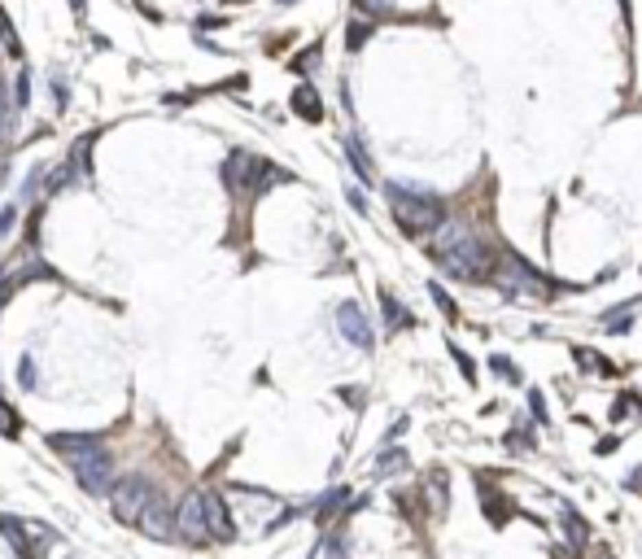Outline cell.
Returning a JSON list of instances; mask_svg holds the SVG:
<instances>
[{"instance_id":"6da1fadb","label":"cell","mask_w":642,"mask_h":559,"mask_svg":"<svg viewBox=\"0 0 642 559\" xmlns=\"http://www.w3.org/2000/svg\"><path fill=\"white\" fill-rule=\"evenodd\" d=\"M49 446L62 450V459L70 463V472L79 477V485L88 494H114V455L101 446V437L92 433H49Z\"/></svg>"},{"instance_id":"7a4b0ae2","label":"cell","mask_w":642,"mask_h":559,"mask_svg":"<svg viewBox=\"0 0 642 559\" xmlns=\"http://www.w3.org/2000/svg\"><path fill=\"white\" fill-rule=\"evenodd\" d=\"M385 197H389V210H394L398 228L407 232V236H433L437 228H442V219H446L442 206H437L433 197L411 193V188H402V184H389Z\"/></svg>"},{"instance_id":"3957f363","label":"cell","mask_w":642,"mask_h":559,"mask_svg":"<svg viewBox=\"0 0 642 559\" xmlns=\"http://www.w3.org/2000/svg\"><path fill=\"white\" fill-rule=\"evenodd\" d=\"M223 180H228L232 193H258V188H267V184H284L289 171L276 166V162H267V158H254V153L236 149V153H228V162H223Z\"/></svg>"},{"instance_id":"277c9868","label":"cell","mask_w":642,"mask_h":559,"mask_svg":"<svg viewBox=\"0 0 642 559\" xmlns=\"http://www.w3.org/2000/svg\"><path fill=\"white\" fill-rule=\"evenodd\" d=\"M455 280H485V276H494V249L481 241V236H463L459 245H450L442 258H437Z\"/></svg>"},{"instance_id":"5b68a950","label":"cell","mask_w":642,"mask_h":559,"mask_svg":"<svg viewBox=\"0 0 642 559\" xmlns=\"http://www.w3.org/2000/svg\"><path fill=\"white\" fill-rule=\"evenodd\" d=\"M494 276H498L494 284L507 297H529V302H546V297H551V284H546L538 271H533L525 258H516V254H507L503 263L494 267Z\"/></svg>"},{"instance_id":"8992f818","label":"cell","mask_w":642,"mask_h":559,"mask_svg":"<svg viewBox=\"0 0 642 559\" xmlns=\"http://www.w3.org/2000/svg\"><path fill=\"white\" fill-rule=\"evenodd\" d=\"M114 516L118 520H127V525H140L145 520V511L153 507V498H158V490L145 481V477H123L114 485Z\"/></svg>"},{"instance_id":"52a82bcc","label":"cell","mask_w":642,"mask_h":559,"mask_svg":"<svg viewBox=\"0 0 642 559\" xmlns=\"http://www.w3.org/2000/svg\"><path fill=\"white\" fill-rule=\"evenodd\" d=\"M175 533H180L184 542H210V525H206V494H188L184 503H180V511H175Z\"/></svg>"},{"instance_id":"ba28073f","label":"cell","mask_w":642,"mask_h":559,"mask_svg":"<svg viewBox=\"0 0 642 559\" xmlns=\"http://www.w3.org/2000/svg\"><path fill=\"white\" fill-rule=\"evenodd\" d=\"M337 328H341V337H346L350 346H359V350H372L376 346V332H372V324H367V315H363L359 302H341L337 306Z\"/></svg>"},{"instance_id":"9c48e42d","label":"cell","mask_w":642,"mask_h":559,"mask_svg":"<svg viewBox=\"0 0 642 559\" xmlns=\"http://www.w3.org/2000/svg\"><path fill=\"white\" fill-rule=\"evenodd\" d=\"M206 494V525H210V542H232L236 538V525L228 516V503H223L214 490H201Z\"/></svg>"},{"instance_id":"30bf717a","label":"cell","mask_w":642,"mask_h":559,"mask_svg":"<svg viewBox=\"0 0 642 559\" xmlns=\"http://www.w3.org/2000/svg\"><path fill=\"white\" fill-rule=\"evenodd\" d=\"M140 525H145L149 538H171V533H175V511L162 503V494L153 498V507L145 511V520H140Z\"/></svg>"},{"instance_id":"8fae6325","label":"cell","mask_w":642,"mask_h":559,"mask_svg":"<svg viewBox=\"0 0 642 559\" xmlns=\"http://www.w3.org/2000/svg\"><path fill=\"white\" fill-rule=\"evenodd\" d=\"M560 525H564V538H568V546L573 551H586V542H590V525L581 520V511L577 507H560Z\"/></svg>"},{"instance_id":"7c38bea8","label":"cell","mask_w":642,"mask_h":559,"mask_svg":"<svg viewBox=\"0 0 642 559\" xmlns=\"http://www.w3.org/2000/svg\"><path fill=\"white\" fill-rule=\"evenodd\" d=\"M0 533H5V538L14 542V551H18L22 559H40V551H35V542H31V533H27V525H22V520H14V516H0Z\"/></svg>"},{"instance_id":"4fadbf2b","label":"cell","mask_w":642,"mask_h":559,"mask_svg":"<svg viewBox=\"0 0 642 559\" xmlns=\"http://www.w3.org/2000/svg\"><path fill=\"white\" fill-rule=\"evenodd\" d=\"M293 114H297V118H306V123H319V118H324V105H319V92L311 88V83H302V88L293 92Z\"/></svg>"},{"instance_id":"5bb4252c","label":"cell","mask_w":642,"mask_h":559,"mask_svg":"<svg viewBox=\"0 0 642 559\" xmlns=\"http://www.w3.org/2000/svg\"><path fill=\"white\" fill-rule=\"evenodd\" d=\"M380 306H385V328H389V332H402V328H411V324H415V319L407 315V306H402L389 289L380 293Z\"/></svg>"},{"instance_id":"9a60e30c","label":"cell","mask_w":642,"mask_h":559,"mask_svg":"<svg viewBox=\"0 0 642 559\" xmlns=\"http://www.w3.org/2000/svg\"><path fill=\"white\" fill-rule=\"evenodd\" d=\"M481 507H485V520H490L494 529H498V525H507V516L516 511V507L507 503V494H498V498H494V490H481Z\"/></svg>"},{"instance_id":"2e32d148","label":"cell","mask_w":642,"mask_h":559,"mask_svg":"<svg viewBox=\"0 0 642 559\" xmlns=\"http://www.w3.org/2000/svg\"><path fill=\"white\" fill-rule=\"evenodd\" d=\"M346 158H350L354 171H359V180H363V184H372V180H376V171H372V162H367V153H363V140H359V136H346Z\"/></svg>"},{"instance_id":"e0dca14e","label":"cell","mask_w":642,"mask_h":559,"mask_svg":"<svg viewBox=\"0 0 642 559\" xmlns=\"http://www.w3.org/2000/svg\"><path fill=\"white\" fill-rule=\"evenodd\" d=\"M428 297H433V302H437V311L446 315V324H459V306H455V297H450L437 280H428Z\"/></svg>"},{"instance_id":"ac0fdd59","label":"cell","mask_w":642,"mask_h":559,"mask_svg":"<svg viewBox=\"0 0 642 559\" xmlns=\"http://www.w3.org/2000/svg\"><path fill=\"white\" fill-rule=\"evenodd\" d=\"M0 49H5L9 57H22V40H18V31H14V18L5 14V5H0Z\"/></svg>"},{"instance_id":"d6986e66","label":"cell","mask_w":642,"mask_h":559,"mask_svg":"<svg viewBox=\"0 0 642 559\" xmlns=\"http://www.w3.org/2000/svg\"><path fill=\"white\" fill-rule=\"evenodd\" d=\"M346 498H350V490H346V485H341V490H328V498L315 507V520H319V525H328V520H332V511H337L341 503H346Z\"/></svg>"},{"instance_id":"ffe728a7","label":"cell","mask_w":642,"mask_h":559,"mask_svg":"<svg viewBox=\"0 0 642 559\" xmlns=\"http://www.w3.org/2000/svg\"><path fill=\"white\" fill-rule=\"evenodd\" d=\"M18 385L22 389H40V367H35V354H22V359H18Z\"/></svg>"},{"instance_id":"44dd1931","label":"cell","mask_w":642,"mask_h":559,"mask_svg":"<svg viewBox=\"0 0 642 559\" xmlns=\"http://www.w3.org/2000/svg\"><path fill=\"white\" fill-rule=\"evenodd\" d=\"M407 468V450H385V459L376 463V477H389V472H402Z\"/></svg>"},{"instance_id":"7402d4cb","label":"cell","mask_w":642,"mask_h":559,"mask_svg":"<svg viewBox=\"0 0 642 559\" xmlns=\"http://www.w3.org/2000/svg\"><path fill=\"white\" fill-rule=\"evenodd\" d=\"M573 359H577V367H586V372H603V376H612V363H608V359H594L590 350H573Z\"/></svg>"},{"instance_id":"603a6c76","label":"cell","mask_w":642,"mask_h":559,"mask_svg":"<svg viewBox=\"0 0 642 559\" xmlns=\"http://www.w3.org/2000/svg\"><path fill=\"white\" fill-rule=\"evenodd\" d=\"M0 433H5V437H18V433H22V424H18L14 407H5V402H0Z\"/></svg>"},{"instance_id":"cb8c5ba5","label":"cell","mask_w":642,"mask_h":559,"mask_svg":"<svg viewBox=\"0 0 642 559\" xmlns=\"http://www.w3.org/2000/svg\"><path fill=\"white\" fill-rule=\"evenodd\" d=\"M634 407L642 411V402H638L634 394H621V398H616V407H612V420H616V424H621V420H625V415H629V411H634Z\"/></svg>"},{"instance_id":"d4e9b609","label":"cell","mask_w":642,"mask_h":559,"mask_svg":"<svg viewBox=\"0 0 642 559\" xmlns=\"http://www.w3.org/2000/svg\"><path fill=\"white\" fill-rule=\"evenodd\" d=\"M367 35H372V22H350V40L346 44H350V49H363Z\"/></svg>"},{"instance_id":"484cf974","label":"cell","mask_w":642,"mask_h":559,"mask_svg":"<svg viewBox=\"0 0 642 559\" xmlns=\"http://www.w3.org/2000/svg\"><path fill=\"white\" fill-rule=\"evenodd\" d=\"M507 450H516V455L520 450H533V437L525 433V428H516V433H507Z\"/></svg>"},{"instance_id":"4316f807","label":"cell","mask_w":642,"mask_h":559,"mask_svg":"<svg viewBox=\"0 0 642 559\" xmlns=\"http://www.w3.org/2000/svg\"><path fill=\"white\" fill-rule=\"evenodd\" d=\"M529 411H533V424H551V420H546V402H542L538 389L529 394Z\"/></svg>"},{"instance_id":"83f0119b","label":"cell","mask_w":642,"mask_h":559,"mask_svg":"<svg viewBox=\"0 0 642 559\" xmlns=\"http://www.w3.org/2000/svg\"><path fill=\"white\" fill-rule=\"evenodd\" d=\"M14 223H18V206H5V210H0V241L14 232Z\"/></svg>"},{"instance_id":"f1b7e54d","label":"cell","mask_w":642,"mask_h":559,"mask_svg":"<svg viewBox=\"0 0 642 559\" xmlns=\"http://www.w3.org/2000/svg\"><path fill=\"white\" fill-rule=\"evenodd\" d=\"M359 9H363V14H372V18H376V14H389L394 5H389V0H359Z\"/></svg>"},{"instance_id":"f546056e","label":"cell","mask_w":642,"mask_h":559,"mask_svg":"<svg viewBox=\"0 0 642 559\" xmlns=\"http://www.w3.org/2000/svg\"><path fill=\"white\" fill-rule=\"evenodd\" d=\"M455 363L463 367V376H468V385H472V380H477V363H472V359H468V354H463V350H455Z\"/></svg>"},{"instance_id":"4dcf8cb0","label":"cell","mask_w":642,"mask_h":559,"mask_svg":"<svg viewBox=\"0 0 642 559\" xmlns=\"http://www.w3.org/2000/svg\"><path fill=\"white\" fill-rule=\"evenodd\" d=\"M324 555H328V559H346V538H328Z\"/></svg>"},{"instance_id":"1f68e13d","label":"cell","mask_w":642,"mask_h":559,"mask_svg":"<svg viewBox=\"0 0 642 559\" xmlns=\"http://www.w3.org/2000/svg\"><path fill=\"white\" fill-rule=\"evenodd\" d=\"M27 101H31V75L22 70L18 75V105H27Z\"/></svg>"},{"instance_id":"d6a6232c","label":"cell","mask_w":642,"mask_h":559,"mask_svg":"<svg viewBox=\"0 0 642 559\" xmlns=\"http://www.w3.org/2000/svg\"><path fill=\"white\" fill-rule=\"evenodd\" d=\"M490 367H494V372H503V376H511V380H516V367H511V359H503V354H494V359H490Z\"/></svg>"},{"instance_id":"836d02e7","label":"cell","mask_w":642,"mask_h":559,"mask_svg":"<svg viewBox=\"0 0 642 559\" xmlns=\"http://www.w3.org/2000/svg\"><path fill=\"white\" fill-rule=\"evenodd\" d=\"M315 57H319V49H311V53H302V57H293V70H297V75H306V66H311Z\"/></svg>"},{"instance_id":"e575fe53","label":"cell","mask_w":642,"mask_h":559,"mask_svg":"<svg viewBox=\"0 0 642 559\" xmlns=\"http://www.w3.org/2000/svg\"><path fill=\"white\" fill-rule=\"evenodd\" d=\"M53 97H57V105L66 110V101H70V88H66V79H53Z\"/></svg>"},{"instance_id":"d590c367","label":"cell","mask_w":642,"mask_h":559,"mask_svg":"<svg viewBox=\"0 0 642 559\" xmlns=\"http://www.w3.org/2000/svg\"><path fill=\"white\" fill-rule=\"evenodd\" d=\"M346 197H350V206L359 210V214H367V197L359 193V188H346Z\"/></svg>"},{"instance_id":"8d00e7d4","label":"cell","mask_w":642,"mask_h":559,"mask_svg":"<svg viewBox=\"0 0 642 559\" xmlns=\"http://www.w3.org/2000/svg\"><path fill=\"white\" fill-rule=\"evenodd\" d=\"M5 114H9V97H5V83H0V132H5Z\"/></svg>"},{"instance_id":"74e56055","label":"cell","mask_w":642,"mask_h":559,"mask_svg":"<svg viewBox=\"0 0 642 559\" xmlns=\"http://www.w3.org/2000/svg\"><path fill=\"white\" fill-rule=\"evenodd\" d=\"M625 490H629V494H638V490H642V472H634V477L625 481Z\"/></svg>"},{"instance_id":"f35d334b","label":"cell","mask_w":642,"mask_h":559,"mask_svg":"<svg viewBox=\"0 0 642 559\" xmlns=\"http://www.w3.org/2000/svg\"><path fill=\"white\" fill-rule=\"evenodd\" d=\"M621 5V18H625V27H629V0H616Z\"/></svg>"},{"instance_id":"ab89813d","label":"cell","mask_w":642,"mask_h":559,"mask_svg":"<svg viewBox=\"0 0 642 559\" xmlns=\"http://www.w3.org/2000/svg\"><path fill=\"white\" fill-rule=\"evenodd\" d=\"M70 9H75V14H83V9H88V0H70Z\"/></svg>"},{"instance_id":"60d3db41","label":"cell","mask_w":642,"mask_h":559,"mask_svg":"<svg viewBox=\"0 0 642 559\" xmlns=\"http://www.w3.org/2000/svg\"><path fill=\"white\" fill-rule=\"evenodd\" d=\"M599 559H612V555H608V551H603V555H599Z\"/></svg>"}]
</instances>
